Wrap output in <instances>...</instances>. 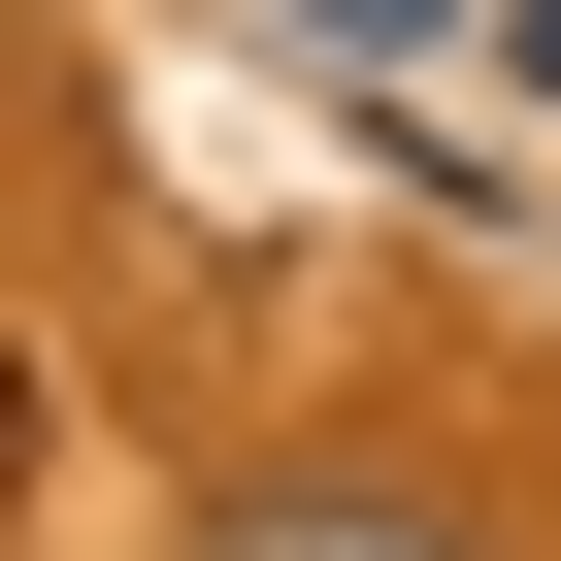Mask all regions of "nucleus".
I'll use <instances>...</instances> for the list:
<instances>
[{"mask_svg": "<svg viewBox=\"0 0 561 561\" xmlns=\"http://www.w3.org/2000/svg\"><path fill=\"white\" fill-rule=\"evenodd\" d=\"M198 561H495V528H462V495H397V462H264Z\"/></svg>", "mask_w": 561, "mask_h": 561, "instance_id": "obj_1", "label": "nucleus"}, {"mask_svg": "<svg viewBox=\"0 0 561 561\" xmlns=\"http://www.w3.org/2000/svg\"><path fill=\"white\" fill-rule=\"evenodd\" d=\"M298 34H331V67H397V34H462V0H298Z\"/></svg>", "mask_w": 561, "mask_h": 561, "instance_id": "obj_2", "label": "nucleus"}, {"mask_svg": "<svg viewBox=\"0 0 561 561\" xmlns=\"http://www.w3.org/2000/svg\"><path fill=\"white\" fill-rule=\"evenodd\" d=\"M528 100H561V0H528Z\"/></svg>", "mask_w": 561, "mask_h": 561, "instance_id": "obj_3", "label": "nucleus"}, {"mask_svg": "<svg viewBox=\"0 0 561 561\" xmlns=\"http://www.w3.org/2000/svg\"><path fill=\"white\" fill-rule=\"evenodd\" d=\"M0 430H34V397H0Z\"/></svg>", "mask_w": 561, "mask_h": 561, "instance_id": "obj_4", "label": "nucleus"}]
</instances>
